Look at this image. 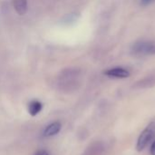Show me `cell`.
<instances>
[{
	"label": "cell",
	"mask_w": 155,
	"mask_h": 155,
	"mask_svg": "<svg viewBox=\"0 0 155 155\" xmlns=\"http://www.w3.org/2000/svg\"><path fill=\"white\" fill-rule=\"evenodd\" d=\"M13 5L15 12L20 15H25L28 10L27 0H13Z\"/></svg>",
	"instance_id": "6"
},
{
	"label": "cell",
	"mask_w": 155,
	"mask_h": 155,
	"mask_svg": "<svg viewBox=\"0 0 155 155\" xmlns=\"http://www.w3.org/2000/svg\"><path fill=\"white\" fill-rule=\"evenodd\" d=\"M62 129V124L59 122H54L51 124L47 125L43 133V135L45 137H52L60 133Z\"/></svg>",
	"instance_id": "5"
},
{
	"label": "cell",
	"mask_w": 155,
	"mask_h": 155,
	"mask_svg": "<svg viewBox=\"0 0 155 155\" xmlns=\"http://www.w3.org/2000/svg\"><path fill=\"white\" fill-rule=\"evenodd\" d=\"M152 1H153V0H141V3H142V5H148V4H150Z\"/></svg>",
	"instance_id": "10"
},
{
	"label": "cell",
	"mask_w": 155,
	"mask_h": 155,
	"mask_svg": "<svg viewBox=\"0 0 155 155\" xmlns=\"http://www.w3.org/2000/svg\"><path fill=\"white\" fill-rule=\"evenodd\" d=\"M150 153H151V155H155V141L153 142V143L152 144V146H151Z\"/></svg>",
	"instance_id": "9"
},
{
	"label": "cell",
	"mask_w": 155,
	"mask_h": 155,
	"mask_svg": "<svg viewBox=\"0 0 155 155\" xmlns=\"http://www.w3.org/2000/svg\"><path fill=\"white\" fill-rule=\"evenodd\" d=\"M155 136V122H151L145 129L141 133L137 143H136V149L138 152L143 151L149 143L153 141Z\"/></svg>",
	"instance_id": "1"
},
{
	"label": "cell",
	"mask_w": 155,
	"mask_h": 155,
	"mask_svg": "<svg viewBox=\"0 0 155 155\" xmlns=\"http://www.w3.org/2000/svg\"><path fill=\"white\" fill-rule=\"evenodd\" d=\"M43 108V104L36 100H33L28 104V113L32 116L37 115Z\"/></svg>",
	"instance_id": "7"
},
{
	"label": "cell",
	"mask_w": 155,
	"mask_h": 155,
	"mask_svg": "<svg viewBox=\"0 0 155 155\" xmlns=\"http://www.w3.org/2000/svg\"><path fill=\"white\" fill-rule=\"evenodd\" d=\"M35 155H50V154H49V153H48L47 151H45V150H41V151H38Z\"/></svg>",
	"instance_id": "8"
},
{
	"label": "cell",
	"mask_w": 155,
	"mask_h": 155,
	"mask_svg": "<svg viewBox=\"0 0 155 155\" xmlns=\"http://www.w3.org/2000/svg\"><path fill=\"white\" fill-rule=\"evenodd\" d=\"M106 151V145L104 142L96 141L92 143L84 151L83 155H104Z\"/></svg>",
	"instance_id": "3"
},
{
	"label": "cell",
	"mask_w": 155,
	"mask_h": 155,
	"mask_svg": "<svg viewBox=\"0 0 155 155\" xmlns=\"http://www.w3.org/2000/svg\"><path fill=\"white\" fill-rule=\"evenodd\" d=\"M133 51L138 54H154L155 43L149 41H140L133 45Z\"/></svg>",
	"instance_id": "2"
},
{
	"label": "cell",
	"mask_w": 155,
	"mask_h": 155,
	"mask_svg": "<svg viewBox=\"0 0 155 155\" xmlns=\"http://www.w3.org/2000/svg\"><path fill=\"white\" fill-rule=\"evenodd\" d=\"M104 74L113 78H127L130 76V72L122 67H115L105 71Z\"/></svg>",
	"instance_id": "4"
}]
</instances>
